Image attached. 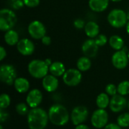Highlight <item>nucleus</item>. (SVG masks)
Returning a JSON list of instances; mask_svg holds the SVG:
<instances>
[{
	"instance_id": "nucleus-1",
	"label": "nucleus",
	"mask_w": 129,
	"mask_h": 129,
	"mask_svg": "<svg viewBox=\"0 0 129 129\" xmlns=\"http://www.w3.org/2000/svg\"><path fill=\"white\" fill-rule=\"evenodd\" d=\"M48 120V113L39 107L32 108L27 114V124L29 129H45Z\"/></svg>"
},
{
	"instance_id": "nucleus-2",
	"label": "nucleus",
	"mask_w": 129,
	"mask_h": 129,
	"mask_svg": "<svg viewBox=\"0 0 129 129\" xmlns=\"http://www.w3.org/2000/svg\"><path fill=\"white\" fill-rule=\"evenodd\" d=\"M48 113L49 121L57 126H63L67 125L70 118L67 109L60 104H55L51 106Z\"/></svg>"
},
{
	"instance_id": "nucleus-3",
	"label": "nucleus",
	"mask_w": 129,
	"mask_h": 129,
	"mask_svg": "<svg viewBox=\"0 0 129 129\" xmlns=\"http://www.w3.org/2000/svg\"><path fill=\"white\" fill-rule=\"evenodd\" d=\"M28 72L30 76L35 79H43L48 75L49 67L45 63V60L35 59L31 60L28 64Z\"/></svg>"
},
{
	"instance_id": "nucleus-4",
	"label": "nucleus",
	"mask_w": 129,
	"mask_h": 129,
	"mask_svg": "<svg viewBox=\"0 0 129 129\" xmlns=\"http://www.w3.org/2000/svg\"><path fill=\"white\" fill-rule=\"evenodd\" d=\"M16 14L9 8H2L0 11V29L7 32L11 29L17 23Z\"/></svg>"
},
{
	"instance_id": "nucleus-5",
	"label": "nucleus",
	"mask_w": 129,
	"mask_h": 129,
	"mask_svg": "<svg viewBox=\"0 0 129 129\" xmlns=\"http://www.w3.org/2000/svg\"><path fill=\"white\" fill-rule=\"evenodd\" d=\"M107 20L113 27L122 28L126 26L128 23L127 13L122 9H113L109 13L107 16Z\"/></svg>"
},
{
	"instance_id": "nucleus-6",
	"label": "nucleus",
	"mask_w": 129,
	"mask_h": 129,
	"mask_svg": "<svg viewBox=\"0 0 129 129\" xmlns=\"http://www.w3.org/2000/svg\"><path fill=\"white\" fill-rule=\"evenodd\" d=\"M17 70L11 64H2L0 67V79L1 81L8 85H14L17 79Z\"/></svg>"
},
{
	"instance_id": "nucleus-7",
	"label": "nucleus",
	"mask_w": 129,
	"mask_h": 129,
	"mask_svg": "<svg viewBox=\"0 0 129 129\" xmlns=\"http://www.w3.org/2000/svg\"><path fill=\"white\" fill-rule=\"evenodd\" d=\"M109 115L105 109H98L94 110L91 115V125L95 128H103L108 124Z\"/></svg>"
},
{
	"instance_id": "nucleus-8",
	"label": "nucleus",
	"mask_w": 129,
	"mask_h": 129,
	"mask_svg": "<svg viewBox=\"0 0 129 129\" xmlns=\"http://www.w3.org/2000/svg\"><path fill=\"white\" fill-rule=\"evenodd\" d=\"M82 79V75L81 71L78 69L71 68L66 70L63 76V81L65 85L70 87H74L78 85Z\"/></svg>"
},
{
	"instance_id": "nucleus-9",
	"label": "nucleus",
	"mask_w": 129,
	"mask_h": 129,
	"mask_svg": "<svg viewBox=\"0 0 129 129\" xmlns=\"http://www.w3.org/2000/svg\"><path fill=\"white\" fill-rule=\"evenodd\" d=\"M88 117V110L85 106H76L70 114V119L74 125L83 124Z\"/></svg>"
},
{
	"instance_id": "nucleus-10",
	"label": "nucleus",
	"mask_w": 129,
	"mask_h": 129,
	"mask_svg": "<svg viewBox=\"0 0 129 129\" xmlns=\"http://www.w3.org/2000/svg\"><path fill=\"white\" fill-rule=\"evenodd\" d=\"M29 36L35 39H42L46 35V28L39 20H33L28 26Z\"/></svg>"
},
{
	"instance_id": "nucleus-11",
	"label": "nucleus",
	"mask_w": 129,
	"mask_h": 129,
	"mask_svg": "<svg viewBox=\"0 0 129 129\" xmlns=\"http://www.w3.org/2000/svg\"><path fill=\"white\" fill-rule=\"evenodd\" d=\"M112 63L113 67L118 70L125 69L128 64L129 58L127 52L123 50L116 51L112 56Z\"/></svg>"
},
{
	"instance_id": "nucleus-12",
	"label": "nucleus",
	"mask_w": 129,
	"mask_h": 129,
	"mask_svg": "<svg viewBox=\"0 0 129 129\" xmlns=\"http://www.w3.org/2000/svg\"><path fill=\"white\" fill-rule=\"evenodd\" d=\"M109 106L112 112L117 113L122 111L128 106V102L124 96L120 94H116L113 96L110 99Z\"/></svg>"
},
{
	"instance_id": "nucleus-13",
	"label": "nucleus",
	"mask_w": 129,
	"mask_h": 129,
	"mask_svg": "<svg viewBox=\"0 0 129 129\" xmlns=\"http://www.w3.org/2000/svg\"><path fill=\"white\" fill-rule=\"evenodd\" d=\"M42 98L43 96L41 91L37 88H34L28 92L26 95V101L27 105L30 108H36L41 104L42 101Z\"/></svg>"
},
{
	"instance_id": "nucleus-14",
	"label": "nucleus",
	"mask_w": 129,
	"mask_h": 129,
	"mask_svg": "<svg viewBox=\"0 0 129 129\" xmlns=\"http://www.w3.org/2000/svg\"><path fill=\"white\" fill-rule=\"evenodd\" d=\"M99 46L96 44L94 39H89L85 40L82 45V51L85 56L93 58L95 57L98 52Z\"/></svg>"
},
{
	"instance_id": "nucleus-15",
	"label": "nucleus",
	"mask_w": 129,
	"mask_h": 129,
	"mask_svg": "<svg viewBox=\"0 0 129 129\" xmlns=\"http://www.w3.org/2000/svg\"><path fill=\"white\" fill-rule=\"evenodd\" d=\"M17 49L20 54L29 56L35 51V45L29 39H22L17 44Z\"/></svg>"
},
{
	"instance_id": "nucleus-16",
	"label": "nucleus",
	"mask_w": 129,
	"mask_h": 129,
	"mask_svg": "<svg viewBox=\"0 0 129 129\" xmlns=\"http://www.w3.org/2000/svg\"><path fill=\"white\" fill-rule=\"evenodd\" d=\"M42 87L48 92H54L55 91L59 85L58 79L56 76L50 74L47 75L42 79Z\"/></svg>"
},
{
	"instance_id": "nucleus-17",
	"label": "nucleus",
	"mask_w": 129,
	"mask_h": 129,
	"mask_svg": "<svg viewBox=\"0 0 129 129\" xmlns=\"http://www.w3.org/2000/svg\"><path fill=\"white\" fill-rule=\"evenodd\" d=\"M110 0H89L88 6L94 12H103L109 6Z\"/></svg>"
},
{
	"instance_id": "nucleus-18",
	"label": "nucleus",
	"mask_w": 129,
	"mask_h": 129,
	"mask_svg": "<svg viewBox=\"0 0 129 129\" xmlns=\"http://www.w3.org/2000/svg\"><path fill=\"white\" fill-rule=\"evenodd\" d=\"M14 86L15 90L18 93L23 94V93H26L29 91V87H30V84H29V82L28 81V79H26V78L18 77L14 81Z\"/></svg>"
},
{
	"instance_id": "nucleus-19",
	"label": "nucleus",
	"mask_w": 129,
	"mask_h": 129,
	"mask_svg": "<svg viewBox=\"0 0 129 129\" xmlns=\"http://www.w3.org/2000/svg\"><path fill=\"white\" fill-rule=\"evenodd\" d=\"M100 27L94 21H89L85 24V33L90 39H95L99 35Z\"/></svg>"
},
{
	"instance_id": "nucleus-20",
	"label": "nucleus",
	"mask_w": 129,
	"mask_h": 129,
	"mask_svg": "<svg viewBox=\"0 0 129 129\" xmlns=\"http://www.w3.org/2000/svg\"><path fill=\"white\" fill-rule=\"evenodd\" d=\"M49 72L51 75L56 77H60L63 76L66 72V68L63 63L60 61H55L49 67Z\"/></svg>"
},
{
	"instance_id": "nucleus-21",
	"label": "nucleus",
	"mask_w": 129,
	"mask_h": 129,
	"mask_svg": "<svg viewBox=\"0 0 129 129\" xmlns=\"http://www.w3.org/2000/svg\"><path fill=\"white\" fill-rule=\"evenodd\" d=\"M4 39L6 44H8V45H11V46L15 45H17V44L20 41L19 34L17 31L11 29L5 32V36H4Z\"/></svg>"
},
{
	"instance_id": "nucleus-22",
	"label": "nucleus",
	"mask_w": 129,
	"mask_h": 129,
	"mask_svg": "<svg viewBox=\"0 0 129 129\" xmlns=\"http://www.w3.org/2000/svg\"><path fill=\"white\" fill-rule=\"evenodd\" d=\"M109 44L110 47L116 51H120L124 48V40L118 35H113L110 36L109 39Z\"/></svg>"
},
{
	"instance_id": "nucleus-23",
	"label": "nucleus",
	"mask_w": 129,
	"mask_h": 129,
	"mask_svg": "<svg viewBox=\"0 0 129 129\" xmlns=\"http://www.w3.org/2000/svg\"><path fill=\"white\" fill-rule=\"evenodd\" d=\"M76 67H77V69L79 70H80L81 72L88 71L91 68V59L89 57H86V56L81 57L77 60Z\"/></svg>"
},
{
	"instance_id": "nucleus-24",
	"label": "nucleus",
	"mask_w": 129,
	"mask_h": 129,
	"mask_svg": "<svg viewBox=\"0 0 129 129\" xmlns=\"http://www.w3.org/2000/svg\"><path fill=\"white\" fill-rule=\"evenodd\" d=\"M110 99L107 93H101L96 99V104L100 109H106L110 105Z\"/></svg>"
},
{
	"instance_id": "nucleus-25",
	"label": "nucleus",
	"mask_w": 129,
	"mask_h": 129,
	"mask_svg": "<svg viewBox=\"0 0 129 129\" xmlns=\"http://www.w3.org/2000/svg\"><path fill=\"white\" fill-rule=\"evenodd\" d=\"M118 94L122 96L129 94V81L125 80L121 82L117 86Z\"/></svg>"
},
{
	"instance_id": "nucleus-26",
	"label": "nucleus",
	"mask_w": 129,
	"mask_h": 129,
	"mask_svg": "<svg viewBox=\"0 0 129 129\" xmlns=\"http://www.w3.org/2000/svg\"><path fill=\"white\" fill-rule=\"evenodd\" d=\"M117 124L122 128L129 127V113H124L117 118Z\"/></svg>"
},
{
	"instance_id": "nucleus-27",
	"label": "nucleus",
	"mask_w": 129,
	"mask_h": 129,
	"mask_svg": "<svg viewBox=\"0 0 129 129\" xmlns=\"http://www.w3.org/2000/svg\"><path fill=\"white\" fill-rule=\"evenodd\" d=\"M10 104H11L10 96L5 93L2 94L0 96V108L5 110L9 107Z\"/></svg>"
},
{
	"instance_id": "nucleus-28",
	"label": "nucleus",
	"mask_w": 129,
	"mask_h": 129,
	"mask_svg": "<svg viewBox=\"0 0 129 129\" xmlns=\"http://www.w3.org/2000/svg\"><path fill=\"white\" fill-rule=\"evenodd\" d=\"M28 105L27 104H25V103H20V104H17L16 105V112L21 115V116H25L26 114H28L29 113V110H28Z\"/></svg>"
},
{
	"instance_id": "nucleus-29",
	"label": "nucleus",
	"mask_w": 129,
	"mask_h": 129,
	"mask_svg": "<svg viewBox=\"0 0 129 129\" xmlns=\"http://www.w3.org/2000/svg\"><path fill=\"white\" fill-rule=\"evenodd\" d=\"M94 41L96 42V44L99 46V47H101V46H104L107 42H108V38L107 37L106 35H104V34H101V35H98L95 39H94Z\"/></svg>"
},
{
	"instance_id": "nucleus-30",
	"label": "nucleus",
	"mask_w": 129,
	"mask_h": 129,
	"mask_svg": "<svg viewBox=\"0 0 129 129\" xmlns=\"http://www.w3.org/2000/svg\"><path fill=\"white\" fill-rule=\"evenodd\" d=\"M106 93L109 95V96H114L116 94H117L118 91H117V87L114 85V84H108L106 86L105 88Z\"/></svg>"
},
{
	"instance_id": "nucleus-31",
	"label": "nucleus",
	"mask_w": 129,
	"mask_h": 129,
	"mask_svg": "<svg viewBox=\"0 0 129 129\" xmlns=\"http://www.w3.org/2000/svg\"><path fill=\"white\" fill-rule=\"evenodd\" d=\"M23 2L28 8H36L39 5L40 0H23Z\"/></svg>"
},
{
	"instance_id": "nucleus-32",
	"label": "nucleus",
	"mask_w": 129,
	"mask_h": 129,
	"mask_svg": "<svg viewBox=\"0 0 129 129\" xmlns=\"http://www.w3.org/2000/svg\"><path fill=\"white\" fill-rule=\"evenodd\" d=\"M73 25L74 26L78 29H83L85 28V23L84 21V20L81 19V18H77L74 20L73 22Z\"/></svg>"
},
{
	"instance_id": "nucleus-33",
	"label": "nucleus",
	"mask_w": 129,
	"mask_h": 129,
	"mask_svg": "<svg viewBox=\"0 0 129 129\" xmlns=\"http://www.w3.org/2000/svg\"><path fill=\"white\" fill-rule=\"evenodd\" d=\"M24 5L23 0H11V7L14 9H20Z\"/></svg>"
},
{
	"instance_id": "nucleus-34",
	"label": "nucleus",
	"mask_w": 129,
	"mask_h": 129,
	"mask_svg": "<svg viewBox=\"0 0 129 129\" xmlns=\"http://www.w3.org/2000/svg\"><path fill=\"white\" fill-rule=\"evenodd\" d=\"M9 117V115L7 112L4 110V109H0V122L1 123H3L8 120Z\"/></svg>"
},
{
	"instance_id": "nucleus-35",
	"label": "nucleus",
	"mask_w": 129,
	"mask_h": 129,
	"mask_svg": "<svg viewBox=\"0 0 129 129\" xmlns=\"http://www.w3.org/2000/svg\"><path fill=\"white\" fill-rule=\"evenodd\" d=\"M41 40H42V44L45 45H49L51 43V37L48 36H46V35Z\"/></svg>"
},
{
	"instance_id": "nucleus-36",
	"label": "nucleus",
	"mask_w": 129,
	"mask_h": 129,
	"mask_svg": "<svg viewBox=\"0 0 129 129\" xmlns=\"http://www.w3.org/2000/svg\"><path fill=\"white\" fill-rule=\"evenodd\" d=\"M104 129H122V127L119 126L118 124H115V123H109L107 124Z\"/></svg>"
},
{
	"instance_id": "nucleus-37",
	"label": "nucleus",
	"mask_w": 129,
	"mask_h": 129,
	"mask_svg": "<svg viewBox=\"0 0 129 129\" xmlns=\"http://www.w3.org/2000/svg\"><path fill=\"white\" fill-rule=\"evenodd\" d=\"M7 56V51L5 49L4 47H0V60H3L5 59V57Z\"/></svg>"
},
{
	"instance_id": "nucleus-38",
	"label": "nucleus",
	"mask_w": 129,
	"mask_h": 129,
	"mask_svg": "<svg viewBox=\"0 0 129 129\" xmlns=\"http://www.w3.org/2000/svg\"><path fill=\"white\" fill-rule=\"evenodd\" d=\"M75 129H90V128L85 124H80V125H76Z\"/></svg>"
},
{
	"instance_id": "nucleus-39",
	"label": "nucleus",
	"mask_w": 129,
	"mask_h": 129,
	"mask_svg": "<svg viewBox=\"0 0 129 129\" xmlns=\"http://www.w3.org/2000/svg\"><path fill=\"white\" fill-rule=\"evenodd\" d=\"M45 63L48 66V67H50L51 64H52V62H51V59H49V58H47V59H45Z\"/></svg>"
},
{
	"instance_id": "nucleus-40",
	"label": "nucleus",
	"mask_w": 129,
	"mask_h": 129,
	"mask_svg": "<svg viewBox=\"0 0 129 129\" xmlns=\"http://www.w3.org/2000/svg\"><path fill=\"white\" fill-rule=\"evenodd\" d=\"M126 32H127V33L129 35V20L128 21L127 24H126Z\"/></svg>"
},
{
	"instance_id": "nucleus-41",
	"label": "nucleus",
	"mask_w": 129,
	"mask_h": 129,
	"mask_svg": "<svg viewBox=\"0 0 129 129\" xmlns=\"http://www.w3.org/2000/svg\"><path fill=\"white\" fill-rule=\"evenodd\" d=\"M110 1H112V2H121V1H122V0H110Z\"/></svg>"
},
{
	"instance_id": "nucleus-42",
	"label": "nucleus",
	"mask_w": 129,
	"mask_h": 129,
	"mask_svg": "<svg viewBox=\"0 0 129 129\" xmlns=\"http://www.w3.org/2000/svg\"><path fill=\"white\" fill-rule=\"evenodd\" d=\"M127 17H128V20H129V11L127 13Z\"/></svg>"
},
{
	"instance_id": "nucleus-43",
	"label": "nucleus",
	"mask_w": 129,
	"mask_h": 129,
	"mask_svg": "<svg viewBox=\"0 0 129 129\" xmlns=\"http://www.w3.org/2000/svg\"><path fill=\"white\" fill-rule=\"evenodd\" d=\"M0 129H4L3 128V126H2V125H0Z\"/></svg>"
},
{
	"instance_id": "nucleus-44",
	"label": "nucleus",
	"mask_w": 129,
	"mask_h": 129,
	"mask_svg": "<svg viewBox=\"0 0 129 129\" xmlns=\"http://www.w3.org/2000/svg\"><path fill=\"white\" fill-rule=\"evenodd\" d=\"M127 54H128V58H129V50L128 51V53H127Z\"/></svg>"
},
{
	"instance_id": "nucleus-45",
	"label": "nucleus",
	"mask_w": 129,
	"mask_h": 129,
	"mask_svg": "<svg viewBox=\"0 0 129 129\" xmlns=\"http://www.w3.org/2000/svg\"><path fill=\"white\" fill-rule=\"evenodd\" d=\"M128 110H129V101H128Z\"/></svg>"
}]
</instances>
